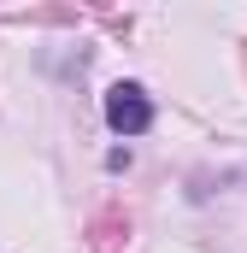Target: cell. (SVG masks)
<instances>
[{
	"instance_id": "obj_1",
	"label": "cell",
	"mask_w": 247,
	"mask_h": 253,
	"mask_svg": "<svg viewBox=\"0 0 247 253\" xmlns=\"http://www.w3.org/2000/svg\"><path fill=\"white\" fill-rule=\"evenodd\" d=\"M106 124L118 129V135H141V129L153 124V100H147L141 83H112L106 88Z\"/></svg>"
}]
</instances>
